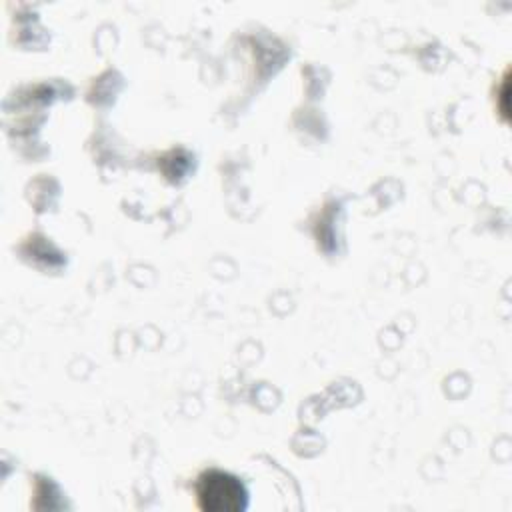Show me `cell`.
<instances>
[{
    "mask_svg": "<svg viewBox=\"0 0 512 512\" xmlns=\"http://www.w3.org/2000/svg\"><path fill=\"white\" fill-rule=\"evenodd\" d=\"M198 506L210 512H236L246 506L242 484L224 472H206L198 480Z\"/></svg>",
    "mask_w": 512,
    "mask_h": 512,
    "instance_id": "cell-1",
    "label": "cell"
}]
</instances>
